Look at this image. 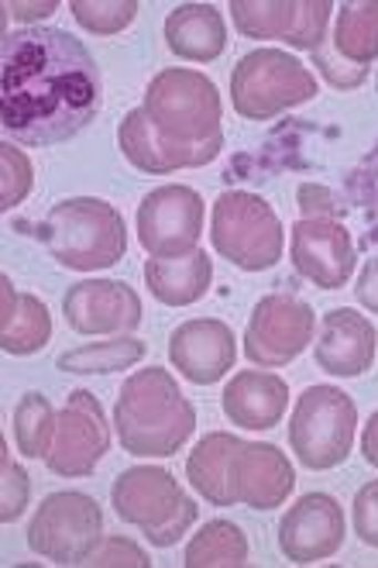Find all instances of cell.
I'll return each mask as SVG.
<instances>
[{"instance_id": "1", "label": "cell", "mask_w": 378, "mask_h": 568, "mask_svg": "<svg viewBox=\"0 0 378 568\" xmlns=\"http://www.w3.org/2000/svg\"><path fill=\"white\" fill-rule=\"evenodd\" d=\"M0 118L8 139L45 149L76 139L103 104L93 55L62 28H18L4 36Z\"/></svg>"}, {"instance_id": "2", "label": "cell", "mask_w": 378, "mask_h": 568, "mask_svg": "<svg viewBox=\"0 0 378 568\" xmlns=\"http://www.w3.org/2000/svg\"><path fill=\"white\" fill-rule=\"evenodd\" d=\"M114 427L124 452L142 458L176 455L196 430V410L165 369L134 373L118 396Z\"/></svg>"}, {"instance_id": "3", "label": "cell", "mask_w": 378, "mask_h": 568, "mask_svg": "<svg viewBox=\"0 0 378 568\" xmlns=\"http://www.w3.org/2000/svg\"><path fill=\"white\" fill-rule=\"evenodd\" d=\"M34 239L65 270L93 273L111 270L124 258L127 227L111 204H103L96 196H73L42 217V224L34 227Z\"/></svg>"}, {"instance_id": "4", "label": "cell", "mask_w": 378, "mask_h": 568, "mask_svg": "<svg viewBox=\"0 0 378 568\" xmlns=\"http://www.w3.org/2000/svg\"><path fill=\"white\" fill-rule=\"evenodd\" d=\"M111 504L118 517L137 527L159 548H172L196 524V504L172 479V473L155 465H134L121 473L111 489Z\"/></svg>"}, {"instance_id": "5", "label": "cell", "mask_w": 378, "mask_h": 568, "mask_svg": "<svg viewBox=\"0 0 378 568\" xmlns=\"http://www.w3.org/2000/svg\"><path fill=\"white\" fill-rule=\"evenodd\" d=\"M317 97V80L306 65L279 49H255L234 65L231 100L234 111L248 121H272L289 108Z\"/></svg>"}, {"instance_id": "6", "label": "cell", "mask_w": 378, "mask_h": 568, "mask_svg": "<svg viewBox=\"0 0 378 568\" xmlns=\"http://www.w3.org/2000/svg\"><path fill=\"white\" fill-rule=\"evenodd\" d=\"M358 407L337 386H309L296 399V414L289 420V445L306 469L324 473L351 455Z\"/></svg>"}, {"instance_id": "7", "label": "cell", "mask_w": 378, "mask_h": 568, "mask_svg": "<svg viewBox=\"0 0 378 568\" xmlns=\"http://www.w3.org/2000/svg\"><path fill=\"white\" fill-rule=\"evenodd\" d=\"M214 252L245 273L272 270L283 255V224L262 196L227 190L214 204Z\"/></svg>"}, {"instance_id": "8", "label": "cell", "mask_w": 378, "mask_h": 568, "mask_svg": "<svg viewBox=\"0 0 378 568\" xmlns=\"http://www.w3.org/2000/svg\"><path fill=\"white\" fill-rule=\"evenodd\" d=\"M145 114L176 142H206L221 135V93L196 70H162L145 93Z\"/></svg>"}, {"instance_id": "9", "label": "cell", "mask_w": 378, "mask_h": 568, "mask_svg": "<svg viewBox=\"0 0 378 568\" xmlns=\"http://www.w3.org/2000/svg\"><path fill=\"white\" fill-rule=\"evenodd\" d=\"M103 541V514L86 493H52L28 524V548L55 565H83Z\"/></svg>"}, {"instance_id": "10", "label": "cell", "mask_w": 378, "mask_h": 568, "mask_svg": "<svg viewBox=\"0 0 378 568\" xmlns=\"http://www.w3.org/2000/svg\"><path fill=\"white\" fill-rule=\"evenodd\" d=\"M314 331H317L314 307L289 293H268L252 311L245 331V355L255 365H265V369H283V365H289L314 342Z\"/></svg>"}, {"instance_id": "11", "label": "cell", "mask_w": 378, "mask_h": 568, "mask_svg": "<svg viewBox=\"0 0 378 568\" xmlns=\"http://www.w3.org/2000/svg\"><path fill=\"white\" fill-rule=\"evenodd\" d=\"M203 196L190 186H159L137 207V242L152 258H183L196 252L203 231Z\"/></svg>"}, {"instance_id": "12", "label": "cell", "mask_w": 378, "mask_h": 568, "mask_svg": "<svg viewBox=\"0 0 378 568\" xmlns=\"http://www.w3.org/2000/svg\"><path fill=\"white\" fill-rule=\"evenodd\" d=\"M111 448L108 417H103L100 399L86 389H73L59 414V427L52 448L45 452L49 473L62 479H80L96 469V462Z\"/></svg>"}, {"instance_id": "13", "label": "cell", "mask_w": 378, "mask_h": 568, "mask_svg": "<svg viewBox=\"0 0 378 568\" xmlns=\"http://www.w3.org/2000/svg\"><path fill=\"white\" fill-rule=\"evenodd\" d=\"M121 152L124 159L142 173H176V170H196V165H206L211 159H217L224 135H214L206 142H176L162 135L155 128V121L142 111H131L121 121Z\"/></svg>"}, {"instance_id": "14", "label": "cell", "mask_w": 378, "mask_h": 568, "mask_svg": "<svg viewBox=\"0 0 378 568\" xmlns=\"http://www.w3.org/2000/svg\"><path fill=\"white\" fill-rule=\"evenodd\" d=\"M351 231L330 217H303L293 227V265L303 280L320 290L348 286L355 270Z\"/></svg>"}, {"instance_id": "15", "label": "cell", "mask_w": 378, "mask_h": 568, "mask_svg": "<svg viewBox=\"0 0 378 568\" xmlns=\"http://www.w3.org/2000/svg\"><path fill=\"white\" fill-rule=\"evenodd\" d=\"M62 314L76 334H124L142 324V296L121 280H86L65 290Z\"/></svg>"}, {"instance_id": "16", "label": "cell", "mask_w": 378, "mask_h": 568, "mask_svg": "<svg viewBox=\"0 0 378 568\" xmlns=\"http://www.w3.org/2000/svg\"><path fill=\"white\" fill-rule=\"evenodd\" d=\"M344 545V510L327 493H306L279 524V548L289 561L309 565L337 555Z\"/></svg>"}, {"instance_id": "17", "label": "cell", "mask_w": 378, "mask_h": 568, "mask_svg": "<svg viewBox=\"0 0 378 568\" xmlns=\"http://www.w3.org/2000/svg\"><path fill=\"white\" fill-rule=\"evenodd\" d=\"M168 358L172 365L196 386H211L234 369L237 342L234 331L224 321L214 317H196L172 331L168 338Z\"/></svg>"}, {"instance_id": "18", "label": "cell", "mask_w": 378, "mask_h": 568, "mask_svg": "<svg viewBox=\"0 0 378 568\" xmlns=\"http://www.w3.org/2000/svg\"><path fill=\"white\" fill-rule=\"evenodd\" d=\"M293 486V462L279 448L262 442H241L231 458V493L237 504L255 510H275L289 499Z\"/></svg>"}, {"instance_id": "19", "label": "cell", "mask_w": 378, "mask_h": 568, "mask_svg": "<svg viewBox=\"0 0 378 568\" xmlns=\"http://www.w3.org/2000/svg\"><path fill=\"white\" fill-rule=\"evenodd\" d=\"M378 334L365 314H355L348 307H337L324 314L320 342H317V365L330 376L351 379L371 369Z\"/></svg>"}, {"instance_id": "20", "label": "cell", "mask_w": 378, "mask_h": 568, "mask_svg": "<svg viewBox=\"0 0 378 568\" xmlns=\"http://www.w3.org/2000/svg\"><path fill=\"white\" fill-rule=\"evenodd\" d=\"M289 407V386L272 373H237L224 389V414L248 427L268 430L283 420Z\"/></svg>"}, {"instance_id": "21", "label": "cell", "mask_w": 378, "mask_h": 568, "mask_svg": "<svg viewBox=\"0 0 378 568\" xmlns=\"http://www.w3.org/2000/svg\"><path fill=\"white\" fill-rule=\"evenodd\" d=\"M165 42L180 59L214 62L227 45V28L214 4H180L165 18Z\"/></svg>"}, {"instance_id": "22", "label": "cell", "mask_w": 378, "mask_h": 568, "mask_svg": "<svg viewBox=\"0 0 378 568\" xmlns=\"http://www.w3.org/2000/svg\"><path fill=\"white\" fill-rule=\"evenodd\" d=\"M214 280V262L206 252H190L183 258H149L145 283L152 296L165 307H190L206 296Z\"/></svg>"}, {"instance_id": "23", "label": "cell", "mask_w": 378, "mask_h": 568, "mask_svg": "<svg viewBox=\"0 0 378 568\" xmlns=\"http://www.w3.org/2000/svg\"><path fill=\"white\" fill-rule=\"evenodd\" d=\"M4 286V314H0V345L11 355H34L49 345L52 334V317L49 307L39 296L31 293H18L14 283L4 276L0 280Z\"/></svg>"}, {"instance_id": "24", "label": "cell", "mask_w": 378, "mask_h": 568, "mask_svg": "<svg viewBox=\"0 0 378 568\" xmlns=\"http://www.w3.org/2000/svg\"><path fill=\"white\" fill-rule=\"evenodd\" d=\"M241 448V442L234 434H206V438L190 452L186 458V479L190 486L214 507H231L237 504L231 493V458Z\"/></svg>"}, {"instance_id": "25", "label": "cell", "mask_w": 378, "mask_h": 568, "mask_svg": "<svg viewBox=\"0 0 378 568\" xmlns=\"http://www.w3.org/2000/svg\"><path fill=\"white\" fill-rule=\"evenodd\" d=\"M334 49L340 59H348L355 65H368L378 59V0L340 4Z\"/></svg>"}, {"instance_id": "26", "label": "cell", "mask_w": 378, "mask_h": 568, "mask_svg": "<svg viewBox=\"0 0 378 568\" xmlns=\"http://www.w3.org/2000/svg\"><path fill=\"white\" fill-rule=\"evenodd\" d=\"M145 358V342L142 338H114V342H93L86 348H73L59 355V369L73 376H108L131 369L134 362Z\"/></svg>"}, {"instance_id": "27", "label": "cell", "mask_w": 378, "mask_h": 568, "mask_svg": "<svg viewBox=\"0 0 378 568\" xmlns=\"http://www.w3.org/2000/svg\"><path fill=\"white\" fill-rule=\"evenodd\" d=\"M245 561H248V538H245V530L231 520H211L186 545V555H183L186 568H214V565L237 568Z\"/></svg>"}, {"instance_id": "28", "label": "cell", "mask_w": 378, "mask_h": 568, "mask_svg": "<svg viewBox=\"0 0 378 568\" xmlns=\"http://www.w3.org/2000/svg\"><path fill=\"white\" fill-rule=\"evenodd\" d=\"M231 14L241 36L289 42L296 31L299 0H231Z\"/></svg>"}, {"instance_id": "29", "label": "cell", "mask_w": 378, "mask_h": 568, "mask_svg": "<svg viewBox=\"0 0 378 568\" xmlns=\"http://www.w3.org/2000/svg\"><path fill=\"white\" fill-rule=\"evenodd\" d=\"M59 427V414L42 393H24L14 410V438L24 458H45Z\"/></svg>"}, {"instance_id": "30", "label": "cell", "mask_w": 378, "mask_h": 568, "mask_svg": "<svg viewBox=\"0 0 378 568\" xmlns=\"http://www.w3.org/2000/svg\"><path fill=\"white\" fill-rule=\"evenodd\" d=\"M69 11H73V18L86 31H93V36H114V31L134 21L137 4L134 0H73Z\"/></svg>"}, {"instance_id": "31", "label": "cell", "mask_w": 378, "mask_h": 568, "mask_svg": "<svg viewBox=\"0 0 378 568\" xmlns=\"http://www.w3.org/2000/svg\"><path fill=\"white\" fill-rule=\"evenodd\" d=\"M0 165H4V180H0V207L11 211L31 193L34 170H31V159L11 142L0 145Z\"/></svg>"}, {"instance_id": "32", "label": "cell", "mask_w": 378, "mask_h": 568, "mask_svg": "<svg viewBox=\"0 0 378 568\" xmlns=\"http://www.w3.org/2000/svg\"><path fill=\"white\" fill-rule=\"evenodd\" d=\"M334 4L330 0H299V14H296V31L289 45L293 49H306L317 52L327 39V21H330Z\"/></svg>"}, {"instance_id": "33", "label": "cell", "mask_w": 378, "mask_h": 568, "mask_svg": "<svg viewBox=\"0 0 378 568\" xmlns=\"http://www.w3.org/2000/svg\"><path fill=\"white\" fill-rule=\"evenodd\" d=\"M0 469H4V489H0V520L11 524L24 514L28 499H31V476L14 462L8 448H0Z\"/></svg>"}, {"instance_id": "34", "label": "cell", "mask_w": 378, "mask_h": 568, "mask_svg": "<svg viewBox=\"0 0 378 568\" xmlns=\"http://www.w3.org/2000/svg\"><path fill=\"white\" fill-rule=\"evenodd\" d=\"M83 565H93V568H114V565H121V568H149L152 561H149V555L137 548L134 541H127V538H108V541H100L93 548V555Z\"/></svg>"}, {"instance_id": "35", "label": "cell", "mask_w": 378, "mask_h": 568, "mask_svg": "<svg viewBox=\"0 0 378 568\" xmlns=\"http://www.w3.org/2000/svg\"><path fill=\"white\" fill-rule=\"evenodd\" d=\"M314 59H317V65H320V73H324L334 87H340V90L358 87V83H365V77H368V65H355V62H348V59H340V55H334L327 45H320V49L314 52Z\"/></svg>"}, {"instance_id": "36", "label": "cell", "mask_w": 378, "mask_h": 568, "mask_svg": "<svg viewBox=\"0 0 378 568\" xmlns=\"http://www.w3.org/2000/svg\"><path fill=\"white\" fill-rule=\"evenodd\" d=\"M355 534L368 548H378V489H375V483L361 486L355 496Z\"/></svg>"}, {"instance_id": "37", "label": "cell", "mask_w": 378, "mask_h": 568, "mask_svg": "<svg viewBox=\"0 0 378 568\" xmlns=\"http://www.w3.org/2000/svg\"><path fill=\"white\" fill-rule=\"evenodd\" d=\"M355 296H358V304L371 314H378V258H371L361 276H358V286H355Z\"/></svg>"}, {"instance_id": "38", "label": "cell", "mask_w": 378, "mask_h": 568, "mask_svg": "<svg viewBox=\"0 0 378 568\" xmlns=\"http://www.w3.org/2000/svg\"><path fill=\"white\" fill-rule=\"evenodd\" d=\"M59 4L55 0H42V4H4V11L8 14H14L18 21H34V18H45V14H52Z\"/></svg>"}, {"instance_id": "39", "label": "cell", "mask_w": 378, "mask_h": 568, "mask_svg": "<svg viewBox=\"0 0 378 568\" xmlns=\"http://www.w3.org/2000/svg\"><path fill=\"white\" fill-rule=\"evenodd\" d=\"M361 452L368 458V465L378 469V410L371 414V420L365 424V434H361Z\"/></svg>"}, {"instance_id": "40", "label": "cell", "mask_w": 378, "mask_h": 568, "mask_svg": "<svg viewBox=\"0 0 378 568\" xmlns=\"http://www.w3.org/2000/svg\"><path fill=\"white\" fill-rule=\"evenodd\" d=\"M375 489H378V483H375Z\"/></svg>"}]
</instances>
